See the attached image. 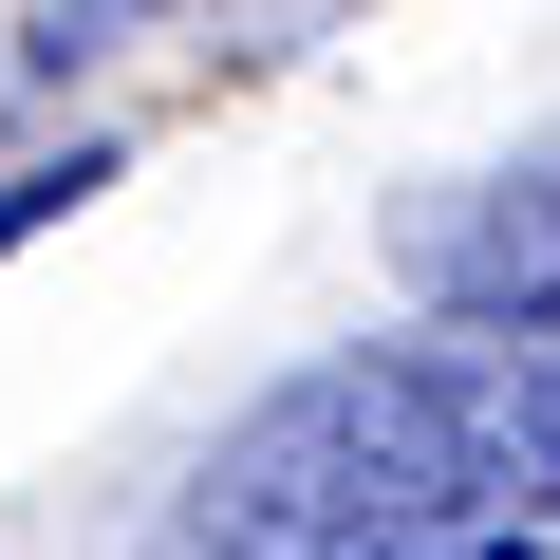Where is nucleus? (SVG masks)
Here are the masks:
<instances>
[{"label":"nucleus","mask_w":560,"mask_h":560,"mask_svg":"<svg viewBox=\"0 0 560 560\" xmlns=\"http://www.w3.org/2000/svg\"><path fill=\"white\" fill-rule=\"evenodd\" d=\"M467 448H448V374L430 355H318L300 393H261L187 523L150 560H467Z\"/></svg>","instance_id":"f257e3e1"},{"label":"nucleus","mask_w":560,"mask_h":560,"mask_svg":"<svg viewBox=\"0 0 560 560\" xmlns=\"http://www.w3.org/2000/svg\"><path fill=\"white\" fill-rule=\"evenodd\" d=\"M411 280L448 318H486V337H560V131L523 168H486V187H430L411 206Z\"/></svg>","instance_id":"f03ea898"},{"label":"nucleus","mask_w":560,"mask_h":560,"mask_svg":"<svg viewBox=\"0 0 560 560\" xmlns=\"http://www.w3.org/2000/svg\"><path fill=\"white\" fill-rule=\"evenodd\" d=\"M448 374V448H467V504L504 523H541L560 504V337H467V355H430Z\"/></svg>","instance_id":"7ed1b4c3"},{"label":"nucleus","mask_w":560,"mask_h":560,"mask_svg":"<svg viewBox=\"0 0 560 560\" xmlns=\"http://www.w3.org/2000/svg\"><path fill=\"white\" fill-rule=\"evenodd\" d=\"M75 187H113V168H94V150H75V168H20V187H0V243H20V224H57Z\"/></svg>","instance_id":"20e7f679"},{"label":"nucleus","mask_w":560,"mask_h":560,"mask_svg":"<svg viewBox=\"0 0 560 560\" xmlns=\"http://www.w3.org/2000/svg\"><path fill=\"white\" fill-rule=\"evenodd\" d=\"M131 20H168V0H131Z\"/></svg>","instance_id":"39448f33"}]
</instances>
